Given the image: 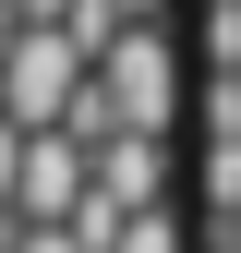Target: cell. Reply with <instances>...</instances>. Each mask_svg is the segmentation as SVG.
<instances>
[{
  "instance_id": "cell-9",
  "label": "cell",
  "mask_w": 241,
  "mask_h": 253,
  "mask_svg": "<svg viewBox=\"0 0 241 253\" xmlns=\"http://www.w3.org/2000/svg\"><path fill=\"white\" fill-rule=\"evenodd\" d=\"M109 12H120V24H157V12H169V0H109Z\"/></svg>"
},
{
  "instance_id": "cell-5",
  "label": "cell",
  "mask_w": 241,
  "mask_h": 253,
  "mask_svg": "<svg viewBox=\"0 0 241 253\" xmlns=\"http://www.w3.org/2000/svg\"><path fill=\"white\" fill-rule=\"evenodd\" d=\"M205 145H241V60L205 73Z\"/></svg>"
},
{
  "instance_id": "cell-2",
  "label": "cell",
  "mask_w": 241,
  "mask_h": 253,
  "mask_svg": "<svg viewBox=\"0 0 241 253\" xmlns=\"http://www.w3.org/2000/svg\"><path fill=\"white\" fill-rule=\"evenodd\" d=\"M73 84H84V60L48 37V24H24L12 48H0V121L12 133H60V109H73Z\"/></svg>"
},
{
  "instance_id": "cell-8",
  "label": "cell",
  "mask_w": 241,
  "mask_h": 253,
  "mask_svg": "<svg viewBox=\"0 0 241 253\" xmlns=\"http://www.w3.org/2000/svg\"><path fill=\"white\" fill-rule=\"evenodd\" d=\"M0 12H12V24H60V0H0Z\"/></svg>"
},
{
  "instance_id": "cell-3",
  "label": "cell",
  "mask_w": 241,
  "mask_h": 253,
  "mask_svg": "<svg viewBox=\"0 0 241 253\" xmlns=\"http://www.w3.org/2000/svg\"><path fill=\"white\" fill-rule=\"evenodd\" d=\"M84 193H97L109 217H145V205H169V145H145V133H109V145H84Z\"/></svg>"
},
{
  "instance_id": "cell-4",
  "label": "cell",
  "mask_w": 241,
  "mask_h": 253,
  "mask_svg": "<svg viewBox=\"0 0 241 253\" xmlns=\"http://www.w3.org/2000/svg\"><path fill=\"white\" fill-rule=\"evenodd\" d=\"M109 253H193V229H181V205H145V217H120Z\"/></svg>"
},
{
  "instance_id": "cell-6",
  "label": "cell",
  "mask_w": 241,
  "mask_h": 253,
  "mask_svg": "<svg viewBox=\"0 0 241 253\" xmlns=\"http://www.w3.org/2000/svg\"><path fill=\"white\" fill-rule=\"evenodd\" d=\"M193 169H205V205H217V217H241V145H205Z\"/></svg>"
},
{
  "instance_id": "cell-1",
  "label": "cell",
  "mask_w": 241,
  "mask_h": 253,
  "mask_svg": "<svg viewBox=\"0 0 241 253\" xmlns=\"http://www.w3.org/2000/svg\"><path fill=\"white\" fill-rule=\"evenodd\" d=\"M84 97L109 109V133H145V145H169V121H181V48L157 37V24H120V37L84 60Z\"/></svg>"
},
{
  "instance_id": "cell-7",
  "label": "cell",
  "mask_w": 241,
  "mask_h": 253,
  "mask_svg": "<svg viewBox=\"0 0 241 253\" xmlns=\"http://www.w3.org/2000/svg\"><path fill=\"white\" fill-rule=\"evenodd\" d=\"M205 60H241V0H205Z\"/></svg>"
}]
</instances>
